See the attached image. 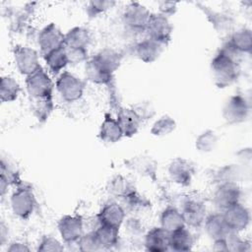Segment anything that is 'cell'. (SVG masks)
<instances>
[{"mask_svg":"<svg viewBox=\"0 0 252 252\" xmlns=\"http://www.w3.org/2000/svg\"><path fill=\"white\" fill-rule=\"evenodd\" d=\"M242 59L243 55L239 54L224 41L210 62L214 85L222 90L236 83L241 75Z\"/></svg>","mask_w":252,"mask_h":252,"instance_id":"cell-1","label":"cell"},{"mask_svg":"<svg viewBox=\"0 0 252 252\" xmlns=\"http://www.w3.org/2000/svg\"><path fill=\"white\" fill-rule=\"evenodd\" d=\"M9 204L12 214L22 220H29L36 210L37 200L32 184L22 181L16 185L10 195Z\"/></svg>","mask_w":252,"mask_h":252,"instance_id":"cell-2","label":"cell"},{"mask_svg":"<svg viewBox=\"0 0 252 252\" xmlns=\"http://www.w3.org/2000/svg\"><path fill=\"white\" fill-rule=\"evenodd\" d=\"M174 206L180 210L185 225L193 229L203 227L205 219L208 215V210L207 205L202 198L189 194H182L176 197Z\"/></svg>","mask_w":252,"mask_h":252,"instance_id":"cell-3","label":"cell"},{"mask_svg":"<svg viewBox=\"0 0 252 252\" xmlns=\"http://www.w3.org/2000/svg\"><path fill=\"white\" fill-rule=\"evenodd\" d=\"M152 12L140 2L128 3L121 14V24L126 32L132 36L146 33Z\"/></svg>","mask_w":252,"mask_h":252,"instance_id":"cell-4","label":"cell"},{"mask_svg":"<svg viewBox=\"0 0 252 252\" xmlns=\"http://www.w3.org/2000/svg\"><path fill=\"white\" fill-rule=\"evenodd\" d=\"M250 113L251 99L241 93L229 95L221 107V117L228 125L245 123L249 119Z\"/></svg>","mask_w":252,"mask_h":252,"instance_id":"cell-5","label":"cell"},{"mask_svg":"<svg viewBox=\"0 0 252 252\" xmlns=\"http://www.w3.org/2000/svg\"><path fill=\"white\" fill-rule=\"evenodd\" d=\"M55 91L63 101L77 102L85 94L86 81L72 72L63 71L56 77Z\"/></svg>","mask_w":252,"mask_h":252,"instance_id":"cell-6","label":"cell"},{"mask_svg":"<svg viewBox=\"0 0 252 252\" xmlns=\"http://www.w3.org/2000/svg\"><path fill=\"white\" fill-rule=\"evenodd\" d=\"M12 57L16 70L25 78L41 67L39 52L32 46L16 44L12 49Z\"/></svg>","mask_w":252,"mask_h":252,"instance_id":"cell-7","label":"cell"},{"mask_svg":"<svg viewBox=\"0 0 252 252\" xmlns=\"http://www.w3.org/2000/svg\"><path fill=\"white\" fill-rule=\"evenodd\" d=\"M25 89L29 99L43 97L53 94L55 83L49 72L41 66L34 73L26 77Z\"/></svg>","mask_w":252,"mask_h":252,"instance_id":"cell-8","label":"cell"},{"mask_svg":"<svg viewBox=\"0 0 252 252\" xmlns=\"http://www.w3.org/2000/svg\"><path fill=\"white\" fill-rule=\"evenodd\" d=\"M166 172L169 180L179 187H189L196 174L195 164L185 158H175L167 164Z\"/></svg>","mask_w":252,"mask_h":252,"instance_id":"cell-9","label":"cell"},{"mask_svg":"<svg viewBox=\"0 0 252 252\" xmlns=\"http://www.w3.org/2000/svg\"><path fill=\"white\" fill-rule=\"evenodd\" d=\"M35 41L39 54L43 57L47 53L64 46L65 33L55 23H49L38 31Z\"/></svg>","mask_w":252,"mask_h":252,"instance_id":"cell-10","label":"cell"},{"mask_svg":"<svg viewBox=\"0 0 252 252\" xmlns=\"http://www.w3.org/2000/svg\"><path fill=\"white\" fill-rule=\"evenodd\" d=\"M57 230L66 245H76L85 232V220L80 215H64L57 221Z\"/></svg>","mask_w":252,"mask_h":252,"instance_id":"cell-11","label":"cell"},{"mask_svg":"<svg viewBox=\"0 0 252 252\" xmlns=\"http://www.w3.org/2000/svg\"><path fill=\"white\" fill-rule=\"evenodd\" d=\"M196 6L204 14L208 22L218 33L228 35L235 30V19L230 12L217 11L201 2L196 3Z\"/></svg>","mask_w":252,"mask_h":252,"instance_id":"cell-12","label":"cell"},{"mask_svg":"<svg viewBox=\"0 0 252 252\" xmlns=\"http://www.w3.org/2000/svg\"><path fill=\"white\" fill-rule=\"evenodd\" d=\"M242 197L243 191L239 183H222L216 185L212 202L217 211L222 212L232 205L242 202Z\"/></svg>","mask_w":252,"mask_h":252,"instance_id":"cell-13","label":"cell"},{"mask_svg":"<svg viewBox=\"0 0 252 252\" xmlns=\"http://www.w3.org/2000/svg\"><path fill=\"white\" fill-rule=\"evenodd\" d=\"M172 33L173 26L169 18L158 12L152 13L145 35L157 40L164 46H167L171 41Z\"/></svg>","mask_w":252,"mask_h":252,"instance_id":"cell-14","label":"cell"},{"mask_svg":"<svg viewBox=\"0 0 252 252\" xmlns=\"http://www.w3.org/2000/svg\"><path fill=\"white\" fill-rule=\"evenodd\" d=\"M221 213L229 230L232 232L241 233L250 225L251 213L248 207L242 202L232 205Z\"/></svg>","mask_w":252,"mask_h":252,"instance_id":"cell-15","label":"cell"},{"mask_svg":"<svg viewBox=\"0 0 252 252\" xmlns=\"http://www.w3.org/2000/svg\"><path fill=\"white\" fill-rule=\"evenodd\" d=\"M165 47L166 46L163 44L145 35L141 40L132 43L130 49L132 55L137 59L144 63L151 64L159 59Z\"/></svg>","mask_w":252,"mask_h":252,"instance_id":"cell-16","label":"cell"},{"mask_svg":"<svg viewBox=\"0 0 252 252\" xmlns=\"http://www.w3.org/2000/svg\"><path fill=\"white\" fill-rule=\"evenodd\" d=\"M124 165L136 175L151 179L153 181L157 180L158 164L156 158L151 157L150 155H136L132 158L125 159Z\"/></svg>","mask_w":252,"mask_h":252,"instance_id":"cell-17","label":"cell"},{"mask_svg":"<svg viewBox=\"0 0 252 252\" xmlns=\"http://www.w3.org/2000/svg\"><path fill=\"white\" fill-rule=\"evenodd\" d=\"M96 217L100 223L121 229L127 213L119 201L111 199L102 205Z\"/></svg>","mask_w":252,"mask_h":252,"instance_id":"cell-18","label":"cell"},{"mask_svg":"<svg viewBox=\"0 0 252 252\" xmlns=\"http://www.w3.org/2000/svg\"><path fill=\"white\" fill-rule=\"evenodd\" d=\"M143 244L145 249L150 252L169 251V232L160 225L154 226L146 231Z\"/></svg>","mask_w":252,"mask_h":252,"instance_id":"cell-19","label":"cell"},{"mask_svg":"<svg viewBox=\"0 0 252 252\" xmlns=\"http://www.w3.org/2000/svg\"><path fill=\"white\" fill-rule=\"evenodd\" d=\"M245 170L236 162L224 164L214 168L210 173L211 181L214 185L222 183H239L244 177Z\"/></svg>","mask_w":252,"mask_h":252,"instance_id":"cell-20","label":"cell"},{"mask_svg":"<svg viewBox=\"0 0 252 252\" xmlns=\"http://www.w3.org/2000/svg\"><path fill=\"white\" fill-rule=\"evenodd\" d=\"M203 228L207 236L212 241L223 239L230 232L222 213L217 210L215 212L208 213L203 224Z\"/></svg>","mask_w":252,"mask_h":252,"instance_id":"cell-21","label":"cell"},{"mask_svg":"<svg viewBox=\"0 0 252 252\" xmlns=\"http://www.w3.org/2000/svg\"><path fill=\"white\" fill-rule=\"evenodd\" d=\"M124 138L121 127L110 112H105L98 129V139L107 145H113Z\"/></svg>","mask_w":252,"mask_h":252,"instance_id":"cell-22","label":"cell"},{"mask_svg":"<svg viewBox=\"0 0 252 252\" xmlns=\"http://www.w3.org/2000/svg\"><path fill=\"white\" fill-rule=\"evenodd\" d=\"M124 54L112 47H103L95 52L92 58L105 71L114 75L122 64Z\"/></svg>","mask_w":252,"mask_h":252,"instance_id":"cell-23","label":"cell"},{"mask_svg":"<svg viewBox=\"0 0 252 252\" xmlns=\"http://www.w3.org/2000/svg\"><path fill=\"white\" fill-rule=\"evenodd\" d=\"M115 114L125 138H132L138 134L143 122L130 106L120 107Z\"/></svg>","mask_w":252,"mask_h":252,"instance_id":"cell-24","label":"cell"},{"mask_svg":"<svg viewBox=\"0 0 252 252\" xmlns=\"http://www.w3.org/2000/svg\"><path fill=\"white\" fill-rule=\"evenodd\" d=\"M225 41L239 54H250L252 50V31L250 28L241 27L231 32Z\"/></svg>","mask_w":252,"mask_h":252,"instance_id":"cell-25","label":"cell"},{"mask_svg":"<svg viewBox=\"0 0 252 252\" xmlns=\"http://www.w3.org/2000/svg\"><path fill=\"white\" fill-rule=\"evenodd\" d=\"M84 75L88 82L96 86L106 87L115 80L114 75L105 71L92 57L84 64Z\"/></svg>","mask_w":252,"mask_h":252,"instance_id":"cell-26","label":"cell"},{"mask_svg":"<svg viewBox=\"0 0 252 252\" xmlns=\"http://www.w3.org/2000/svg\"><path fill=\"white\" fill-rule=\"evenodd\" d=\"M195 245V236L187 225L169 233V251H190Z\"/></svg>","mask_w":252,"mask_h":252,"instance_id":"cell-27","label":"cell"},{"mask_svg":"<svg viewBox=\"0 0 252 252\" xmlns=\"http://www.w3.org/2000/svg\"><path fill=\"white\" fill-rule=\"evenodd\" d=\"M119 202L125 209L126 213L131 216L139 217L150 211L152 208V202L137 189Z\"/></svg>","mask_w":252,"mask_h":252,"instance_id":"cell-28","label":"cell"},{"mask_svg":"<svg viewBox=\"0 0 252 252\" xmlns=\"http://www.w3.org/2000/svg\"><path fill=\"white\" fill-rule=\"evenodd\" d=\"M92 32L82 26H75L65 32L64 46L67 48H88L92 42Z\"/></svg>","mask_w":252,"mask_h":252,"instance_id":"cell-29","label":"cell"},{"mask_svg":"<svg viewBox=\"0 0 252 252\" xmlns=\"http://www.w3.org/2000/svg\"><path fill=\"white\" fill-rule=\"evenodd\" d=\"M134 183L122 174H116L110 178L106 185L107 193L117 201L123 200L131 192L136 190Z\"/></svg>","mask_w":252,"mask_h":252,"instance_id":"cell-30","label":"cell"},{"mask_svg":"<svg viewBox=\"0 0 252 252\" xmlns=\"http://www.w3.org/2000/svg\"><path fill=\"white\" fill-rule=\"evenodd\" d=\"M94 231L101 250L116 249L121 242L119 228L100 223Z\"/></svg>","mask_w":252,"mask_h":252,"instance_id":"cell-31","label":"cell"},{"mask_svg":"<svg viewBox=\"0 0 252 252\" xmlns=\"http://www.w3.org/2000/svg\"><path fill=\"white\" fill-rule=\"evenodd\" d=\"M53 94L37 98H30V110L39 123H45L54 111Z\"/></svg>","mask_w":252,"mask_h":252,"instance_id":"cell-32","label":"cell"},{"mask_svg":"<svg viewBox=\"0 0 252 252\" xmlns=\"http://www.w3.org/2000/svg\"><path fill=\"white\" fill-rule=\"evenodd\" d=\"M42 58L45 63L46 70L49 72V74L52 77L54 76L57 77L58 75H60L65 70V68L69 65L65 46L59 47L47 53Z\"/></svg>","mask_w":252,"mask_h":252,"instance_id":"cell-33","label":"cell"},{"mask_svg":"<svg viewBox=\"0 0 252 252\" xmlns=\"http://www.w3.org/2000/svg\"><path fill=\"white\" fill-rule=\"evenodd\" d=\"M159 225L169 233L184 226L185 221L180 210L174 205H167L160 213Z\"/></svg>","mask_w":252,"mask_h":252,"instance_id":"cell-34","label":"cell"},{"mask_svg":"<svg viewBox=\"0 0 252 252\" xmlns=\"http://www.w3.org/2000/svg\"><path fill=\"white\" fill-rule=\"evenodd\" d=\"M22 93V87L19 81L11 76L4 75L0 80V100L2 103H11L16 101Z\"/></svg>","mask_w":252,"mask_h":252,"instance_id":"cell-35","label":"cell"},{"mask_svg":"<svg viewBox=\"0 0 252 252\" xmlns=\"http://www.w3.org/2000/svg\"><path fill=\"white\" fill-rule=\"evenodd\" d=\"M219 144V135L212 129L202 131L195 139L194 145L197 152L201 154H210L214 152Z\"/></svg>","mask_w":252,"mask_h":252,"instance_id":"cell-36","label":"cell"},{"mask_svg":"<svg viewBox=\"0 0 252 252\" xmlns=\"http://www.w3.org/2000/svg\"><path fill=\"white\" fill-rule=\"evenodd\" d=\"M176 127L177 123L175 119L168 114H163L153 122L150 133L154 137L163 138L173 133L176 130Z\"/></svg>","mask_w":252,"mask_h":252,"instance_id":"cell-37","label":"cell"},{"mask_svg":"<svg viewBox=\"0 0 252 252\" xmlns=\"http://www.w3.org/2000/svg\"><path fill=\"white\" fill-rule=\"evenodd\" d=\"M0 180L5 181L10 187H15L23 180L16 164L9 158L2 156L0 161Z\"/></svg>","mask_w":252,"mask_h":252,"instance_id":"cell-38","label":"cell"},{"mask_svg":"<svg viewBox=\"0 0 252 252\" xmlns=\"http://www.w3.org/2000/svg\"><path fill=\"white\" fill-rule=\"evenodd\" d=\"M121 227L123 228L126 236L132 241H137L141 238L143 239L147 231L142 220L137 216H130L126 218Z\"/></svg>","mask_w":252,"mask_h":252,"instance_id":"cell-39","label":"cell"},{"mask_svg":"<svg viewBox=\"0 0 252 252\" xmlns=\"http://www.w3.org/2000/svg\"><path fill=\"white\" fill-rule=\"evenodd\" d=\"M117 3L112 0H92L86 4V15L90 19H95L115 7Z\"/></svg>","mask_w":252,"mask_h":252,"instance_id":"cell-40","label":"cell"},{"mask_svg":"<svg viewBox=\"0 0 252 252\" xmlns=\"http://www.w3.org/2000/svg\"><path fill=\"white\" fill-rule=\"evenodd\" d=\"M227 252H248L251 250V242L240 236V233L230 231L224 238Z\"/></svg>","mask_w":252,"mask_h":252,"instance_id":"cell-41","label":"cell"},{"mask_svg":"<svg viewBox=\"0 0 252 252\" xmlns=\"http://www.w3.org/2000/svg\"><path fill=\"white\" fill-rule=\"evenodd\" d=\"M130 107L133 109V111L137 114V116L141 119L142 122L153 119L157 113L154 103L148 99L137 101L130 105Z\"/></svg>","mask_w":252,"mask_h":252,"instance_id":"cell-42","label":"cell"},{"mask_svg":"<svg viewBox=\"0 0 252 252\" xmlns=\"http://www.w3.org/2000/svg\"><path fill=\"white\" fill-rule=\"evenodd\" d=\"M76 245L78 249L83 252H90V251L94 252V251L101 250L94 230H89L87 232H84V234L77 241Z\"/></svg>","mask_w":252,"mask_h":252,"instance_id":"cell-43","label":"cell"},{"mask_svg":"<svg viewBox=\"0 0 252 252\" xmlns=\"http://www.w3.org/2000/svg\"><path fill=\"white\" fill-rule=\"evenodd\" d=\"M64 249V242L52 235H43L36 247L38 252H60Z\"/></svg>","mask_w":252,"mask_h":252,"instance_id":"cell-44","label":"cell"},{"mask_svg":"<svg viewBox=\"0 0 252 252\" xmlns=\"http://www.w3.org/2000/svg\"><path fill=\"white\" fill-rule=\"evenodd\" d=\"M66 48L69 65H79L86 63L89 60L88 48Z\"/></svg>","mask_w":252,"mask_h":252,"instance_id":"cell-45","label":"cell"},{"mask_svg":"<svg viewBox=\"0 0 252 252\" xmlns=\"http://www.w3.org/2000/svg\"><path fill=\"white\" fill-rule=\"evenodd\" d=\"M107 89V94H108V104L111 110H113L115 113L117 110L122 107L123 105L121 104V97L119 94V92L116 87V82L115 80L111 82L108 86H106Z\"/></svg>","mask_w":252,"mask_h":252,"instance_id":"cell-46","label":"cell"},{"mask_svg":"<svg viewBox=\"0 0 252 252\" xmlns=\"http://www.w3.org/2000/svg\"><path fill=\"white\" fill-rule=\"evenodd\" d=\"M235 162L239 164L244 170L251 167L252 162V150L250 147H244L239 149L235 153Z\"/></svg>","mask_w":252,"mask_h":252,"instance_id":"cell-47","label":"cell"},{"mask_svg":"<svg viewBox=\"0 0 252 252\" xmlns=\"http://www.w3.org/2000/svg\"><path fill=\"white\" fill-rule=\"evenodd\" d=\"M178 10V3L172 1H159L158 2V13L170 18L176 14Z\"/></svg>","mask_w":252,"mask_h":252,"instance_id":"cell-48","label":"cell"},{"mask_svg":"<svg viewBox=\"0 0 252 252\" xmlns=\"http://www.w3.org/2000/svg\"><path fill=\"white\" fill-rule=\"evenodd\" d=\"M32 248L23 241H11L6 245V252H29Z\"/></svg>","mask_w":252,"mask_h":252,"instance_id":"cell-49","label":"cell"},{"mask_svg":"<svg viewBox=\"0 0 252 252\" xmlns=\"http://www.w3.org/2000/svg\"><path fill=\"white\" fill-rule=\"evenodd\" d=\"M9 238V226L6 224L4 220L0 222V246L4 247L8 244Z\"/></svg>","mask_w":252,"mask_h":252,"instance_id":"cell-50","label":"cell"},{"mask_svg":"<svg viewBox=\"0 0 252 252\" xmlns=\"http://www.w3.org/2000/svg\"><path fill=\"white\" fill-rule=\"evenodd\" d=\"M213 250L215 251H223V252H227V248H226V243L224 238L223 239H219V240H215L213 241Z\"/></svg>","mask_w":252,"mask_h":252,"instance_id":"cell-51","label":"cell"}]
</instances>
